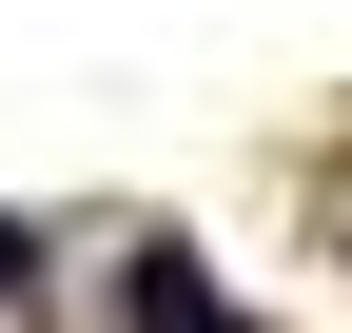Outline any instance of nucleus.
Segmentation results:
<instances>
[{
	"mask_svg": "<svg viewBox=\"0 0 352 333\" xmlns=\"http://www.w3.org/2000/svg\"><path fill=\"white\" fill-rule=\"evenodd\" d=\"M138 333H254V314H235V294H215V275H196V255H138Z\"/></svg>",
	"mask_w": 352,
	"mask_h": 333,
	"instance_id": "nucleus-1",
	"label": "nucleus"
},
{
	"mask_svg": "<svg viewBox=\"0 0 352 333\" xmlns=\"http://www.w3.org/2000/svg\"><path fill=\"white\" fill-rule=\"evenodd\" d=\"M20 294H39V235H20V216H0V314H20Z\"/></svg>",
	"mask_w": 352,
	"mask_h": 333,
	"instance_id": "nucleus-2",
	"label": "nucleus"
}]
</instances>
